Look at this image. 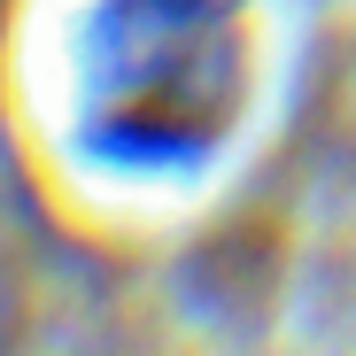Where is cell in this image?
<instances>
[{"mask_svg":"<svg viewBox=\"0 0 356 356\" xmlns=\"http://www.w3.org/2000/svg\"><path fill=\"white\" fill-rule=\"evenodd\" d=\"M256 0H93L78 39V147L116 178H194L256 86Z\"/></svg>","mask_w":356,"mask_h":356,"instance_id":"cell-1","label":"cell"}]
</instances>
